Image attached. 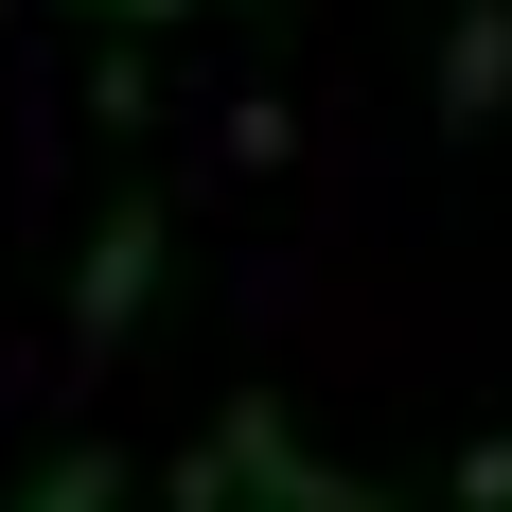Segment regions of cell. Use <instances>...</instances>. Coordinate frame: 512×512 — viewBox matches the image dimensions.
I'll list each match as a JSON object with an SVG mask.
<instances>
[{
  "instance_id": "cell-1",
  "label": "cell",
  "mask_w": 512,
  "mask_h": 512,
  "mask_svg": "<svg viewBox=\"0 0 512 512\" xmlns=\"http://www.w3.org/2000/svg\"><path fill=\"white\" fill-rule=\"evenodd\" d=\"M230 495H248V512H389V495H354V477L301 442V407H283V389L212 407V442L177 460V512H230Z\"/></svg>"
},
{
  "instance_id": "cell-2",
  "label": "cell",
  "mask_w": 512,
  "mask_h": 512,
  "mask_svg": "<svg viewBox=\"0 0 512 512\" xmlns=\"http://www.w3.org/2000/svg\"><path fill=\"white\" fill-rule=\"evenodd\" d=\"M142 301H159V195H106L89 265H71V354H124V336H142Z\"/></svg>"
},
{
  "instance_id": "cell-3",
  "label": "cell",
  "mask_w": 512,
  "mask_h": 512,
  "mask_svg": "<svg viewBox=\"0 0 512 512\" xmlns=\"http://www.w3.org/2000/svg\"><path fill=\"white\" fill-rule=\"evenodd\" d=\"M442 124H512V0H460V18H442Z\"/></svg>"
},
{
  "instance_id": "cell-4",
  "label": "cell",
  "mask_w": 512,
  "mask_h": 512,
  "mask_svg": "<svg viewBox=\"0 0 512 512\" xmlns=\"http://www.w3.org/2000/svg\"><path fill=\"white\" fill-rule=\"evenodd\" d=\"M18 512H124V442H53L18 477Z\"/></svg>"
},
{
  "instance_id": "cell-5",
  "label": "cell",
  "mask_w": 512,
  "mask_h": 512,
  "mask_svg": "<svg viewBox=\"0 0 512 512\" xmlns=\"http://www.w3.org/2000/svg\"><path fill=\"white\" fill-rule=\"evenodd\" d=\"M460 512H512V424H477V442H460Z\"/></svg>"
},
{
  "instance_id": "cell-6",
  "label": "cell",
  "mask_w": 512,
  "mask_h": 512,
  "mask_svg": "<svg viewBox=\"0 0 512 512\" xmlns=\"http://www.w3.org/2000/svg\"><path fill=\"white\" fill-rule=\"evenodd\" d=\"M89 18H124V36H159V18H195V0H89Z\"/></svg>"
},
{
  "instance_id": "cell-7",
  "label": "cell",
  "mask_w": 512,
  "mask_h": 512,
  "mask_svg": "<svg viewBox=\"0 0 512 512\" xmlns=\"http://www.w3.org/2000/svg\"><path fill=\"white\" fill-rule=\"evenodd\" d=\"M248 18H283V0H248Z\"/></svg>"
}]
</instances>
